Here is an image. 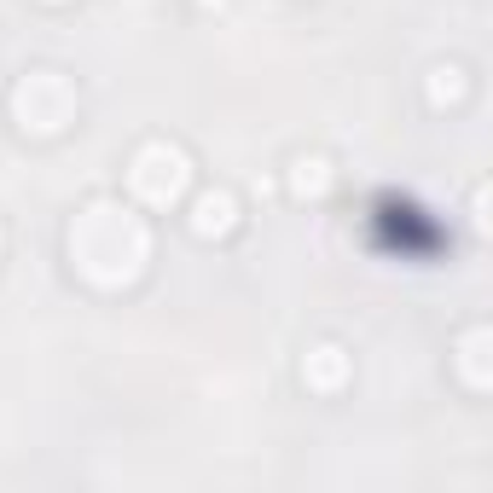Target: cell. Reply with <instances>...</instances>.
Masks as SVG:
<instances>
[{"instance_id": "cell-2", "label": "cell", "mask_w": 493, "mask_h": 493, "mask_svg": "<svg viewBox=\"0 0 493 493\" xmlns=\"http://www.w3.org/2000/svg\"><path fill=\"white\" fill-rule=\"evenodd\" d=\"M320 186H325V163L320 157H302L296 163V192H320Z\"/></svg>"}, {"instance_id": "cell-1", "label": "cell", "mask_w": 493, "mask_h": 493, "mask_svg": "<svg viewBox=\"0 0 493 493\" xmlns=\"http://www.w3.org/2000/svg\"><path fill=\"white\" fill-rule=\"evenodd\" d=\"M227 221H232V203L227 198H203L198 203V232H221Z\"/></svg>"}]
</instances>
